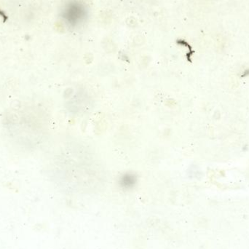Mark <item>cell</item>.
<instances>
[{
	"mask_svg": "<svg viewBox=\"0 0 249 249\" xmlns=\"http://www.w3.org/2000/svg\"><path fill=\"white\" fill-rule=\"evenodd\" d=\"M85 8L83 6L74 3H70L65 6L62 11V18L67 23L71 25L80 23L85 17Z\"/></svg>",
	"mask_w": 249,
	"mask_h": 249,
	"instance_id": "1",
	"label": "cell"
}]
</instances>
